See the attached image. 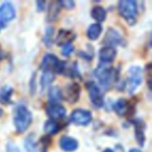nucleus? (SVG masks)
Returning <instances> with one entry per match:
<instances>
[{
    "label": "nucleus",
    "mask_w": 152,
    "mask_h": 152,
    "mask_svg": "<svg viewBox=\"0 0 152 152\" xmlns=\"http://www.w3.org/2000/svg\"><path fill=\"white\" fill-rule=\"evenodd\" d=\"M32 121V115L25 105L17 106L15 110L14 123L18 132H24L29 127Z\"/></svg>",
    "instance_id": "1"
},
{
    "label": "nucleus",
    "mask_w": 152,
    "mask_h": 152,
    "mask_svg": "<svg viewBox=\"0 0 152 152\" xmlns=\"http://www.w3.org/2000/svg\"><path fill=\"white\" fill-rule=\"evenodd\" d=\"M118 7L120 15L130 25L135 23L137 14V7L135 1H133V0H122L118 3Z\"/></svg>",
    "instance_id": "2"
},
{
    "label": "nucleus",
    "mask_w": 152,
    "mask_h": 152,
    "mask_svg": "<svg viewBox=\"0 0 152 152\" xmlns=\"http://www.w3.org/2000/svg\"><path fill=\"white\" fill-rule=\"evenodd\" d=\"M128 83H127V91L128 93H133L139 88L143 80V70L140 67H131L128 71Z\"/></svg>",
    "instance_id": "3"
},
{
    "label": "nucleus",
    "mask_w": 152,
    "mask_h": 152,
    "mask_svg": "<svg viewBox=\"0 0 152 152\" xmlns=\"http://www.w3.org/2000/svg\"><path fill=\"white\" fill-rule=\"evenodd\" d=\"M15 16V9L11 2H4L0 5V29L5 25V23L12 21Z\"/></svg>",
    "instance_id": "4"
},
{
    "label": "nucleus",
    "mask_w": 152,
    "mask_h": 152,
    "mask_svg": "<svg viewBox=\"0 0 152 152\" xmlns=\"http://www.w3.org/2000/svg\"><path fill=\"white\" fill-rule=\"evenodd\" d=\"M96 77L99 80L100 85L104 88H107L110 85L113 79V70L112 68L107 67V66H103V67L97 68L95 71Z\"/></svg>",
    "instance_id": "5"
},
{
    "label": "nucleus",
    "mask_w": 152,
    "mask_h": 152,
    "mask_svg": "<svg viewBox=\"0 0 152 152\" xmlns=\"http://www.w3.org/2000/svg\"><path fill=\"white\" fill-rule=\"evenodd\" d=\"M71 120L77 125H88L92 121V114L89 110H75L71 115Z\"/></svg>",
    "instance_id": "6"
},
{
    "label": "nucleus",
    "mask_w": 152,
    "mask_h": 152,
    "mask_svg": "<svg viewBox=\"0 0 152 152\" xmlns=\"http://www.w3.org/2000/svg\"><path fill=\"white\" fill-rule=\"evenodd\" d=\"M59 64H61V61H59L54 54L47 53V54L43 57L41 68H42V70H44L45 72H52V71L56 72L57 69H58Z\"/></svg>",
    "instance_id": "7"
},
{
    "label": "nucleus",
    "mask_w": 152,
    "mask_h": 152,
    "mask_svg": "<svg viewBox=\"0 0 152 152\" xmlns=\"http://www.w3.org/2000/svg\"><path fill=\"white\" fill-rule=\"evenodd\" d=\"M89 94L91 101L96 107H101L103 105V94L100 89L94 83L89 85Z\"/></svg>",
    "instance_id": "8"
},
{
    "label": "nucleus",
    "mask_w": 152,
    "mask_h": 152,
    "mask_svg": "<svg viewBox=\"0 0 152 152\" xmlns=\"http://www.w3.org/2000/svg\"><path fill=\"white\" fill-rule=\"evenodd\" d=\"M47 115L51 118V120L55 119H61L66 115V108L58 103L50 104L47 107Z\"/></svg>",
    "instance_id": "9"
},
{
    "label": "nucleus",
    "mask_w": 152,
    "mask_h": 152,
    "mask_svg": "<svg viewBox=\"0 0 152 152\" xmlns=\"http://www.w3.org/2000/svg\"><path fill=\"white\" fill-rule=\"evenodd\" d=\"M59 147L66 152H73L77 149L78 143L75 139L71 137H61L59 139Z\"/></svg>",
    "instance_id": "10"
},
{
    "label": "nucleus",
    "mask_w": 152,
    "mask_h": 152,
    "mask_svg": "<svg viewBox=\"0 0 152 152\" xmlns=\"http://www.w3.org/2000/svg\"><path fill=\"white\" fill-rule=\"evenodd\" d=\"M121 42H123V39L121 37V34L116 29H114V28H110L105 34L104 43L110 45V47H112L113 45L121 44Z\"/></svg>",
    "instance_id": "11"
},
{
    "label": "nucleus",
    "mask_w": 152,
    "mask_h": 152,
    "mask_svg": "<svg viewBox=\"0 0 152 152\" xmlns=\"http://www.w3.org/2000/svg\"><path fill=\"white\" fill-rule=\"evenodd\" d=\"M79 94H80V87L78 86V83H71L67 87V100L70 103H74L78 100Z\"/></svg>",
    "instance_id": "12"
},
{
    "label": "nucleus",
    "mask_w": 152,
    "mask_h": 152,
    "mask_svg": "<svg viewBox=\"0 0 152 152\" xmlns=\"http://www.w3.org/2000/svg\"><path fill=\"white\" fill-rule=\"evenodd\" d=\"M75 34L71 30H66V29H61L59 30L58 36H57L56 42L58 45H67L70 44L71 41H73L75 39Z\"/></svg>",
    "instance_id": "13"
},
{
    "label": "nucleus",
    "mask_w": 152,
    "mask_h": 152,
    "mask_svg": "<svg viewBox=\"0 0 152 152\" xmlns=\"http://www.w3.org/2000/svg\"><path fill=\"white\" fill-rule=\"evenodd\" d=\"M116 50H115L113 47H110V46H106V47H103L101 48L99 52V56H100V59H101L103 63H110L115 59L116 57Z\"/></svg>",
    "instance_id": "14"
},
{
    "label": "nucleus",
    "mask_w": 152,
    "mask_h": 152,
    "mask_svg": "<svg viewBox=\"0 0 152 152\" xmlns=\"http://www.w3.org/2000/svg\"><path fill=\"white\" fill-rule=\"evenodd\" d=\"M59 129H61V126H59V124L55 120H48L45 123L44 130L48 135L55 134V133L58 132Z\"/></svg>",
    "instance_id": "15"
},
{
    "label": "nucleus",
    "mask_w": 152,
    "mask_h": 152,
    "mask_svg": "<svg viewBox=\"0 0 152 152\" xmlns=\"http://www.w3.org/2000/svg\"><path fill=\"white\" fill-rule=\"evenodd\" d=\"M135 139L137 140L139 144L141 146L144 145L145 143V134H144V128H145V124L142 121H137L135 123Z\"/></svg>",
    "instance_id": "16"
},
{
    "label": "nucleus",
    "mask_w": 152,
    "mask_h": 152,
    "mask_svg": "<svg viewBox=\"0 0 152 152\" xmlns=\"http://www.w3.org/2000/svg\"><path fill=\"white\" fill-rule=\"evenodd\" d=\"M102 31V26L99 23H95L92 24L91 26L88 29V37H89L90 40H97L100 37Z\"/></svg>",
    "instance_id": "17"
},
{
    "label": "nucleus",
    "mask_w": 152,
    "mask_h": 152,
    "mask_svg": "<svg viewBox=\"0 0 152 152\" xmlns=\"http://www.w3.org/2000/svg\"><path fill=\"white\" fill-rule=\"evenodd\" d=\"M48 97H49V101L51 102V104H55L58 101H61L63 96H61V90H59V88L58 87L50 88Z\"/></svg>",
    "instance_id": "18"
},
{
    "label": "nucleus",
    "mask_w": 152,
    "mask_h": 152,
    "mask_svg": "<svg viewBox=\"0 0 152 152\" xmlns=\"http://www.w3.org/2000/svg\"><path fill=\"white\" fill-rule=\"evenodd\" d=\"M114 108L119 116H124L128 112V103L125 99H120L115 103Z\"/></svg>",
    "instance_id": "19"
},
{
    "label": "nucleus",
    "mask_w": 152,
    "mask_h": 152,
    "mask_svg": "<svg viewBox=\"0 0 152 152\" xmlns=\"http://www.w3.org/2000/svg\"><path fill=\"white\" fill-rule=\"evenodd\" d=\"M91 15H92V17H93L95 20H97L98 22H102V21L105 20L106 12L103 7H93V10H92Z\"/></svg>",
    "instance_id": "20"
},
{
    "label": "nucleus",
    "mask_w": 152,
    "mask_h": 152,
    "mask_svg": "<svg viewBox=\"0 0 152 152\" xmlns=\"http://www.w3.org/2000/svg\"><path fill=\"white\" fill-rule=\"evenodd\" d=\"M13 94V89L11 87H3L0 89V101L4 104L10 103L11 101V96Z\"/></svg>",
    "instance_id": "21"
},
{
    "label": "nucleus",
    "mask_w": 152,
    "mask_h": 152,
    "mask_svg": "<svg viewBox=\"0 0 152 152\" xmlns=\"http://www.w3.org/2000/svg\"><path fill=\"white\" fill-rule=\"evenodd\" d=\"M59 5L58 2H53L50 4V7H49V13H48V20L49 21H54L55 19L58 16V12H59Z\"/></svg>",
    "instance_id": "22"
},
{
    "label": "nucleus",
    "mask_w": 152,
    "mask_h": 152,
    "mask_svg": "<svg viewBox=\"0 0 152 152\" xmlns=\"http://www.w3.org/2000/svg\"><path fill=\"white\" fill-rule=\"evenodd\" d=\"M24 147H25V152H38L37 151L36 141H34V134H30L26 137Z\"/></svg>",
    "instance_id": "23"
},
{
    "label": "nucleus",
    "mask_w": 152,
    "mask_h": 152,
    "mask_svg": "<svg viewBox=\"0 0 152 152\" xmlns=\"http://www.w3.org/2000/svg\"><path fill=\"white\" fill-rule=\"evenodd\" d=\"M55 76L53 74V72H44L42 76V79H41V85H42V88L45 89L47 88L53 80H54Z\"/></svg>",
    "instance_id": "24"
},
{
    "label": "nucleus",
    "mask_w": 152,
    "mask_h": 152,
    "mask_svg": "<svg viewBox=\"0 0 152 152\" xmlns=\"http://www.w3.org/2000/svg\"><path fill=\"white\" fill-rule=\"evenodd\" d=\"M53 31H54V29L52 27H48L46 29V34L44 36V43L47 46H51V44H52Z\"/></svg>",
    "instance_id": "25"
},
{
    "label": "nucleus",
    "mask_w": 152,
    "mask_h": 152,
    "mask_svg": "<svg viewBox=\"0 0 152 152\" xmlns=\"http://www.w3.org/2000/svg\"><path fill=\"white\" fill-rule=\"evenodd\" d=\"M73 50H74L73 45H72L71 43H70V44L64 45L63 50H61V53H63V55H65V56H69V55H71V54H72Z\"/></svg>",
    "instance_id": "26"
},
{
    "label": "nucleus",
    "mask_w": 152,
    "mask_h": 152,
    "mask_svg": "<svg viewBox=\"0 0 152 152\" xmlns=\"http://www.w3.org/2000/svg\"><path fill=\"white\" fill-rule=\"evenodd\" d=\"M7 152H20V150L15 144L9 143L7 146Z\"/></svg>",
    "instance_id": "27"
},
{
    "label": "nucleus",
    "mask_w": 152,
    "mask_h": 152,
    "mask_svg": "<svg viewBox=\"0 0 152 152\" xmlns=\"http://www.w3.org/2000/svg\"><path fill=\"white\" fill-rule=\"evenodd\" d=\"M59 5H63V7H65L66 9H73L74 5H75V3L73 2V1H61V2H58Z\"/></svg>",
    "instance_id": "28"
},
{
    "label": "nucleus",
    "mask_w": 152,
    "mask_h": 152,
    "mask_svg": "<svg viewBox=\"0 0 152 152\" xmlns=\"http://www.w3.org/2000/svg\"><path fill=\"white\" fill-rule=\"evenodd\" d=\"M37 4H38V7H39V11H43V9H44L45 7V2H41V1H38L37 2Z\"/></svg>",
    "instance_id": "29"
},
{
    "label": "nucleus",
    "mask_w": 152,
    "mask_h": 152,
    "mask_svg": "<svg viewBox=\"0 0 152 152\" xmlns=\"http://www.w3.org/2000/svg\"><path fill=\"white\" fill-rule=\"evenodd\" d=\"M3 56H4V54H3L2 50H1V48H0V59H2Z\"/></svg>",
    "instance_id": "30"
},
{
    "label": "nucleus",
    "mask_w": 152,
    "mask_h": 152,
    "mask_svg": "<svg viewBox=\"0 0 152 152\" xmlns=\"http://www.w3.org/2000/svg\"><path fill=\"white\" fill-rule=\"evenodd\" d=\"M129 152H141L140 150H137V149H130L129 150Z\"/></svg>",
    "instance_id": "31"
},
{
    "label": "nucleus",
    "mask_w": 152,
    "mask_h": 152,
    "mask_svg": "<svg viewBox=\"0 0 152 152\" xmlns=\"http://www.w3.org/2000/svg\"><path fill=\"white\" fill-rule=\"evenodd\" d=\"M103 152H114V150H112V149H108V148H107V149H105Z\"/></svg>",
    "instance_id": "32"
},
{
    "label": "nucleus",
    "mask_w": 152,
    "mask_h": 152,
    "mask_svg": "<svg viewBox=\"0 0 152 152\" xmlns=\"http://www.w3.org/2000/svg\"><path fill=\"white\" fill-rule=\"evenodd\" d=\"M2 114H3L2 110H1V108H0V116H2Z\"/></svg>",
    "instance_id": "33"
}]
</instances>
